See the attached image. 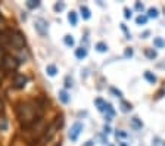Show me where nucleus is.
I'll use <instances>...</instances> for the list:
<instances>
[{
	"label": "nucleus",
	"instance_id": "obj_1",
	"mask_svg": "<svg viewBox=\"0 0 165 146\" xmlns=\"http://www.w3.org/2000/svg\"><path fill=\"white\" fill-rule=\"evenodd\" d=\"M41 117V109L34 102H24L18 108V118L24 127H28Z\"/></svg>",
	"mask_w": 165,
	"mask_h": 146
},
{
	"label": "nucleus",
	"instance_id": "obj_2",
	"mask_svg": "<svg viewBox=\"0 0 165 146\" xmlns=\"http://www.w3.org/2000/svg\"><path fill=\"white\" fill-rule=\"evenodd\" d=\"M82 128H84V126H82L80 121L74 122L72 126H71V128H69V133H68L69 140H71V142H77L78 136H80V134H81V132H82Z\"/></svg>",
	"mask_w": 165,
	"mask_h": 146
},
{
	"label": "nucleus",
	"instance_id": "obj_3",
	"mask_svg": "<svg viewBox=\"0 0 165 146\" xmlns=\"http://www.w3.org/2000/svg\"><path fill=\"white\" fill-rule=\"evenodd\" d=\"M34 28L40 35H46L49 31V22L44 18H37L34 21Z\"/></svg>",
	"mask_w": 165,
	"mask_h": 146
},
{
	"label": "nucleus",
	"instance_id": "obj_4",
	"mask_svg": "<svg viewBox=\"0 0 165 146\" xmlns=\"http://www.w3.org/2000/svg\"><path fill=\"white\" fill-rule=\"evenodd\" d=\"M9 43H12V46L16 49H22L24 47V37L19 34V33H10L9 34Z\"/></svg>",
	"mask_w": 165,
	"mask_h": 146
},
{
	"label": "nucleus",
	"instance_id": "obj_5",
	"mask_svg": "<svg viewBox=\"0 0 165 146\" xmlns=\"http://www.w3.org/2000/svg\"><path fill=\"white\" fill-rule=\"evenodd\" d=\"M28 83V78L22 75V74H18V75H15L13 78V87L15 89H24Z\"/></svg>",
	"mask_w": 165,
	"mask_h": 146
},
{
	"label": "nucleus",
	"instance_id": "obj_6",
	"mask_svg": "<svg viewBox=\"0 0 165 146\" xmlns=\"http://www.w3.org/2000/svg\"><path fill=\"white\" fill-rule=\"evenodd\" d=\"M15 61H16V59H13L12 56H8V55H6V56H3V67H5L6 69H15L16 65H18Z\"/></svg>",
	"mask_w": 165,
	"mask_h": 146
},
{
	"label": "nucleus",
	"instance_id": "obj_7",
	"mask_svg": "<svg viewBox=\"0 0 165 146\" xmlns=\"http://www.w3.org/2000/svg\"><path fill=\"white\" fill-rule=\"evenodd\" d=\"M94 103H96V106H97V109L100 112H105L106 111V105L108 103L103 100V99H100V97H97V99H94Z\"/></svg>",
	"mask_w": 165,
	"mask_h": 146
},
{
	"label": "nucleus",
	"instance_id": "obj_8",
	"mask_svg": "<svg viewBox=\"0 0 165 146\" xmlns=\"http://www.w3.org/2000/svg\"><path fill=\"white\" fill-rule=\"evenodd\" d=\"M46 73H47L50 77H55V75H56V73H58V68H56V65H53V63L47 65V67H46Z\"/></svg>",
	"mask_w": 165,
	"mask_h": 146
},
{
	"label": "nucleus",
	"instance_id": "obj_9",
	"mask_svg": "<svg viewBox=\"0 0 165 146\" xmlns=\"http://www.w3.org/2000/svg\"><path fill=\"white\" fill-rule=\"evenodd\" d=\"M75 56H77L78 59H84L86 56H87V49L86 47H80L75 50Z\"/></svg>",
	"mask_w": 165,
	"mask_h": 146
},
{
	"label": "nucleus",
	"instance_id": "obj_10",
	"mask_svg": "<svg viewBox=\"0 0 165 146\" xmlns=\"http://www.w3.org/2000/svg\"><path fill=\"white\" fill-rule=\"evenodd\" d=\"M68 21H69V24H71V25H77L78 16H77V14H75L74 10H71V12L68 14Z\"/></svg>",
	"mask_w": 165,
	"mask_h": 146
},
{
	"label": "nucleus",
	"instance_id": "obj_11",
	"mask_svg": "<svg viewBox=\"0 0 165 146\" xmlns=\"http://www.w3.org/2000/svg\"><path fill=\"white\" fill-rule=\"evenodd\" d=\"M159 16V10L156 9V8H149V10H147V18H153V19H156Z\"/></svg>",
	"mask_w": 165,
	"mask_h": 146
},
{
	"label": "nucleus",
	"instance_id": "obj_12",
	"mask_svg": "<svg viewBox=\"0 0 165 146\" xmlns=\"http://www.w3.org/2000/svg\"><path fill=\"white\" fill-rule=\"evenodd\" d=\"M80 10H81V15H82V18H84V19H90L92 14H90V9H88L87 6H81Z\"/></svg>",
	"mask_w": 165,
	"mask_h": 146
},
{
	"label": "nucleus",
	"instance_id": "obj_13",
	"mask_svg": "<svg viewBox=\"0 0 165 146\" xmlns=\"http://www.w3.org/2000/svg\"><path fill=\"white\" fill-rule=\"evenodd\" d=\"M59 99H61V102L62 103H68L69 102L68 93L65 92V90H61V92H59Z\"/></svg>",
	"mask_w": 165,
	"mask_h": 146
},
{
	"label": "nucleus",
	"instance_id": "obj_14",
	"mask_svg": "<svg viewBox=\"0 0 165 146\" xmlns=\"http://www.w3.org/2000/svg\"><path fill=\"white\" fill-rule=\"evenodd\" d=\"M39 6H40L39 0H28V2H27V8H28V9H37Z\"/></svg>",
	"mask_w": 165,
	"mask_h": 146
},
{
	"label": "nucleus",
	"instance_id": "obj_15",
	"mask_svg": "<svg viewBox=\"0 0 165 146\" xmlns=\"http://www.w3.org/2000/svg\"><path fill=\"white\" fill-rule=\"evenodd\" d=\"M145 78H146V80H147V81H149L151 84L156 83V77L151 73V71H146V73H145Z\"/></svg>",
	"mask_w": 165,
	"mask_h": 146
},
{
	"label": "nucleus",
	"instance_id": "obj_16",
	"mask_svg": "<svg viewBox=\"0 0 165 146\" xmlns=\"http://www.w3.org/2000/svg\"><path fill=\"white\" fill-rule=\"evenodd\" d=\"M153 44H155V47L162 49V47H165V40L161 39V37H156V39L153 40Z\"/></svg>",
	"mask_w": 165,
	"mask_h": 146
},
{
	"label": "nucleus",
	"instance_id": "obj_17",
	"mask_svg": "<svg viewBox=\"0 0 165 146\" xmlns=\"http://www.w3.org/2000/svg\"><path fill=\"white\" fill-rule=\"evenodd\" d=\"M96 49H97V52H108V44L106 43H103V41H99V43L96 44Z\"/></svg>",
	"mask_w": 165,
	"mask_h": 146
},
{
	"label": "nucleus",
	"instance_id": "obj_18",
	"mask_svg": "<svg viewBox=\"0 0 165 146\" xmlns=\"http://www.w3.org/2000/svg\"><path fill=\"white\" fill-rule=\"evenodd\" d=\"M136 22H137V25H145L147 22V16L146 15H139L136 18Z\"/></svg>",
	"mask_w": 165,
	"mask_h": 146
},
{
	"label": "nucleus",
	"instance_id": "obj_19",
	"mask_svg": "<svg viewBox=\"0 0 165 146\" xmlns=\"http://www.w3.org/2000/svg\"><path fill=\"white\" fill-rule=\"evenodd\" d=\"M131 103H128V102H125V100H122L121 102V111L122 112H130L131 111Z\"/></svg>",
	"mask_w": 165,
	"mask_h": 146
},
{
	"label": "nucleus",
	"instance_id": "obj_20",
	"mask_svg": "<svg viewBox=\"0 0 165 146\" xmlns=\"http://www.w3.org/2000/svg\"><path fill=\"white\" fill-rule=\"evenodd\" d=\"M63 41H65V44H67V46H69V47H72L74 43H75V41H74V39H72V35H69V34L63 37Z\"/></svg>",
	"mask_w": 165,
	"mask_h": 146
},
{
	"label": "nucleus",
	"instance_id": "obj_21",
	"mask_svg": "<svg viewBox=\"0 0 165 146\" xmlns=\"http://www.w3.org/2000/svg\"><path fill=\"white\" fill-rule=\"evenodd\" d=\"M131 126L134 127V128H141V127H143V122H141V120H139V118H133V120H131Z\"/></svg>",
	"mask_w": 165,
	"mask_h": 146
},
{
	"label": "nucleus",
	"instance_id": "obj_22",
	"mask_svg": "<svg viewBox=\"0 0 165 146\" xmlns=\"http://www.w3.org/2000/svg\"><path fill=\"white\" fill-rule=\"evenodd\" d=\"M6 130H8V120L0 118V132H6Z\"/></svg>",
	"mask_w": 165,
	"mask_h": 146
},
{
	"label": "nucleus",
	"instance_id": "obj_23",
	"mask_svg": "<svg viewBox=\"0 0 165 146\" xmlns=\"http://www.w3.org/2000/svg\"><path fill=\"white\" fill-rule=\"evenodd\" d=\"M146 56H147V58L149 59H155L156 58V52L155 50H152V49H146Z\"/></svg>",
	"mask_w": 165,
	"mask_h": 146
},
{
	"label": "nucleus",
	"instance_id": "obj_24",
	"mask_svg": "<svg viewBox=\"0 0 165 146\" xmlns=\"http://www.w3.org/2000/svg\"><path fill=\"white\" fill-rule=\"evenodd\" d=\"M65 87H67V89L72 87V78H71V77H67V80H65Z\"/></svg>",
	"mask_w": 165,
	"mask_h": 146
},
{
	"label": "nucleus",
	"instance_id": "obj_25",
	"mask_svg": "<svg viewBox=\"0 0 165 146\" xmlns=\"http://www.w3.org/2000/svg\"><path fill=\"white\" fill-rule=\"evenodd\" d=\"M65 9V5H63V3H56V5H55V10H56V12H61V10H63Z\"/></svg>",
	"mask_w": 165,
	"mask_h": 146
},
{
	"label": "nucleus",
	"instance_id": "obj_26",
	"mask_svg": "<svg viewBox=\"0 0 165 146\" xmlns=\"http://www.w3.org/2000/svg\"><path fill=\"white\" fill-rule=\"evenodd\" d=\"M111 92L114 93V95H115V96H117V97H122V93L120 92V90H117V89H115V87H111Z\"/></svg>",
	"mask_w": 165,
	"mask_h": 146
},
{
	"label": "nucleus",
	"instance_id": "obj_27",
	"mask_svg": "<svg viewBox=\"0 0 165 146\" xmlns=\"http://www.w3.org/2000/svg\"><path fill=\"white\" fill-rule=\"evenodd\" d=\"M124 16H125V19H130V18H131V10L128 9V8L124 9Z\"/></svg>",
	"mask_w": 165,
	"mask_h": 146
},
{
	"label": "nucleus",
	"instance_id": "obj_28",
	"mask_svg": "<svg viewBox=\"0 0 165 146\" xmlns=\"http://www.w3.org/2000/svg\"><path fill=\"white\" fill-rule=\"evenodd\" d=\"M136 9H137V10H140V12H141V10L145 9V6H143V3H140V2H137V3H136Z\"/></svg>",
	"mask_w": 165,
	"mask_h": 146
},
{
	"label": "nucleus",
	"instance_id": "obj_29",
	"mask_svg": "<svg viewBox=\"0 0 165 146\" xmlns=\"http://www.w3.org/2000/svg\"><path fill=\"white\" fill-rule=\"evenodd\" d=\"M125 56H127V58H128V56H130V58L133 56V50H131V49H127V50H125Z\"/></svg>",
	"mask_w": 165,
	"mask_h": 146
},
{
	"label": "nucleus",
	"instance_id": "obj_30",
	"mask_svg": "<svg viewBox=\"0 0 165 146\" xmlns=\"http://www.w3.org/2000/svg\"><path fill=\"white\" fill-rule=\"evenodd\" d=\"M3 109V102H2V99H0V111Z\"/></svg>",
	"mask_w": 165,
	"mask_h": 146
},
{
	"label": "nucleus",
	"instance_id": "obj_31",
	"mask_svg": "<svg viewBox=\"0 0 165 146\" xmlns=\"http://www.w3.org/2000/svg\"><path fill=\"white\" fill-rule=\"evenodd\" d=\"M12 146H19V145H18V143H16V142H15V143H13V145H12Z\"/></svg>",
	"mask_w": 165,
	"mask_h": 146
},
{
	"label": "nucleus",
	"instance_id": "obj_32",
	"mask_svg": "<svg viewBox=\"0 0 165 146\" xmlns=\"http://www.w3.org/2000/svg\"><path fill=\"white\" fill-rule=\"evenodd\" d=\"M56 146H61V143H59V145H56Z\"/></svg>",
	"mask_w": 165,
	"mask_h": 146
}]
</instances>
